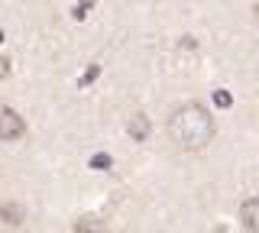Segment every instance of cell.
I'll return each instance as SVG.
<instances>
[{
    "instance_id": "6da1fadb",
    "label": "cell",
    "mask_w": 259,
    "mask_h": 233,
    "mask_svg": "<svg viewBox=\"0 0 259 233\" xmlns=\"http://www.w3.org/2000/svg\"><path fill=\"white\" fill-rule=\"evenodd\" d=\"M168 136L178 149H204L214 136V117L201 104H182L168 117Z\"/></svg>"
},
{
    "instance_id": "7a4b0ae2",
    "label": "cell",
    "mask_w": 259,
    "mask_h": 233,
    "mask_svg": "<svg viewBox=\"0 0 259 233\" xmlns=\"http://www.w3.org/2000/svg\"><path fill=\"white\" fill-rule=\"evenodd\" d=\"M26 133V123L13 107H0V139H20Z\"/></svg>"
},
{
    "instance_id": "3957f363",
    "label": "cell",
    "mask_w": 259,
    "mask_h": 233,
    "mask_svg": "<svg viewBox=\"0 0 259 233\" xmlns=\"http://www.w3.org/2000/svg\"><path fill=\"white\" fill-rule=\"evenodd\" d=\"M240 220H243V227H246L249 233H259V198L243 201V207H240Z\"/></svg>"
},
{
    "instance_id": "277c9868",
    "label": "cell",
    "mask_w": 259,
    "mask_h": 233,
    "mask_svg": "<svg viewBox=\"0 0 259 233\" xmlns=\"http://www.w3.org/2000/svg\"><path fill=\"white\" fill-rule=\"evenodd\" d=\"M126 133L133 136L136 143H143L146 136H149V120H146L143 114H133V117H130V123H126Z\"/></svg>"
},
{
    "instance_id": "5b68a950",
    "label": "cell",
    "mask_w": 259,
    "mask_h": 233,
    "mask_svg": "<svg viewBox=\"0 0 259 233\" xmlns=\"http://www.w3.org/2000/svg\"><path fill=\"white\" fill-rule=\"evenodd\" d=\"M0 220L10 223V227H16V223H23V204H0Z\"/></svg>"
},
{
    "instance_id": "8992f818",
    "label": "cell",
    "mask_w": 259,
    "mask_h": 233,
    "mask_svg": "<svg viewBox=\"0 0 259 233\" xmlns=\"http://www.w3.org/2000/svg\"><path fill=\"white\" fill-rule=\"evenodd\" d=\"M75 233H107V227H104V220H97V217H81L75 223Z\"/></svg>"
},
{
    "instance_id": "52a82bcc",
    "label": "cell",
    "mask_w": 259,
    "mask_h": 233,
    "mask_svg": "<svg viewBox=\"0 0 259 233\" xmlns=\"http://www.w3.org/2000/svg\"><path fill=\"white\" fill-rule=\"evenodd\" d=\"M91 168H97V172H107V168L113 165V159L107 156V152H97V156H91V162H88Z\"/></svg>"
},
{
    "instance_id": "ba28073f",
    "label": "cell",
    "mask_w": 259,
    "mask_h": 233,
    "mask_svg": "<svg viewBox=\"0 0 259 233\" xmlns=\"http://www.w3.org/2000/svg\"><path fill=\"white\" fill-rule=\"evenodd\" d=\"M97 75H101V65H91V68L84 71V75H81V81H78V84H81V87H88V84H91Z\"/></svg>"
},
{
    "instance_id": "9c48e42d",
    "label": "cell",
    "mask_w": 259,
    "mask_h": 233,
    "mask_svg": "<svg viewBox=\"0 0 259 233\" xmlns=\"http://www.w3.org/2000/svg\"><path fill=\"white\" fill-rule=\"evenodd\" d=\"M214 104H217V107H221V110H227V107H230V104H233V98H230V94H227V91H214Z\"/></svg>"
},
{
    "instance_id": "30bf717a",
    "label": "cell",
    "mask_w": 259,
    "mask_h": 233,
    "mask_svg": "<svg viewBox=\"0 0 259 233\" xmlns=\"http://www.w3.org/2000/svg\"><path fill=\"white\" fill-rule=\"evenodd\" d=\"M88 10H91V7H84V4H78V7H75V10H71V17H75V20H84V17H88Z\"/></svg>"
},
{
    "instance_id": "8fae6325",
    "label": "cell",
    "mask_w": 259,
    "mask_h": 233,
    "mask_svg": "<svg viewBox=\"0 0 259 233\" xmlns=\"http://www.w3.org/2000/svg\"><path fill=\"white\" fill-rule=\"evenodd\" d=\"M7 75H10V59L0 55V78H7Z\"/></svg>"
},
{
    "instance_id": "7c38bea8",
    "label": "cell",
    "mask_w": 259,
    "mask_h": 233,
    "mask_svg": "<svg viewBox=\"0 0 259 233\" xmlns=\"http://www.w3.org/2000/svg\"><path fill=\"white\" fill-rule=\"evenodd\" d=\"M78 4H84V7H91V4H94V0H78Z\"/></svg>"
},
{
    "instance_id": "4fadbf2b",
    "label": "cell",
    "mask_w": 259,
    "mask_h": 233,
    "mask_svg": "<svg viewBox=\"0 0 259 233\" xmlns=\"http://www.w3.org/2000/svg\"><path fill=\"white\" fill-rule=\"evenodd\" d=\"M0 42H4V29H0Z\"/></svg>"
}]
</instances>
